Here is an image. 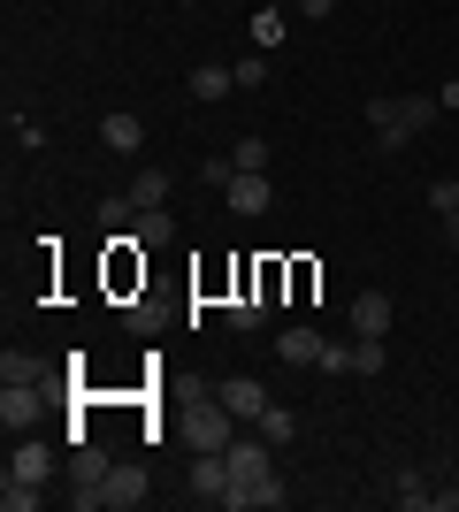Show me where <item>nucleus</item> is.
<instances>
[{"instance_id": "f257e3e1", "label": "nucleus", "mask_w": 459, "mask_h": 512, "mask_svg": "<svg viewBox=\"0 0 459 512\" xmlns=\"http://www.w3.org/2000/svg\"><path fill=\"white\" fill-rule=\"evenodd\" d=\"M437 115H444L437 100H368V123H375V146H383V153H398L414 130L437 123Z\"/></svg>"}, {"instance_id": "f03ea898", "label": "nucleus", "mask_w": 459, "mask_h": 512, "mask_svg": "<svg viewBox=\"0 0 459 512\" xmlns=\"http://www.w3.org/2000/svg\"><path fill=\"white\" fill-rule=\"evenodd\" d=\"M184 436H192V451H230V436H238V413L222 406V398H199V406L184 413Z\"/></svg>"}, {"instance_id": "7ed1b4c3", "label": "nucleus", "mask_w": 459, "mask_h": 512, "mask_svg": "<svg viewBox=\"0 0 459 512\" xmlns=\"http://www.w3.org/2000/svg\"><path fill=\"white\" fill-rule=\"evenodd\" d=\"M268 451H276L268 436H230V451H222V459H230V490H253V482L276 474V467H268Z\"/></svg>"}, {"instance_id": "20e7f679", "label": "nucleus", "mask_w": 459, "mask_h": 512, "mask_svg": "<svg viewBox=\"0 0 459 512\" xmlns=\"http://www.w3.org/2000/svg\"><path fill=\"white\" fill-rule=\"evenodd\" d=\"M46 413V383H8L0 390V428H31Z\"/></svg>"}, {"instance_id": "39448f33", "label": "nucleus", "mask_w": 459, "mask_h": 512, "mask_svg": "<svg viewBox=\"0 0 459 512\" xmlns=\"http://www.w3.org/2000/svg\"><path fill=\"white\" fill-rule=\"evenodd\" d=\"M100 505H108V512H138V505H146V467H108Z\"/></svg>"}, {"instance_id": "423d86ee", "label": "nucleus", "mask_w": 459, "mask_h": 512, "mask_svg": "<svg viewBox=\"0 0 459 512\" xmlns=\"http://www.w3.org/2000/svg\"><path fill=\"white\" fill-rule=\"evenodd\" d=\"M215 398H222V406H230V413H238V421H261V413L276 406V398H268V390L253 383V375H230V383H222Z\"/></svg>"}, {"instance_id": "0eeeda50", "label": "nucleus", "mask_w": 459, "mask_h": 512, "mask_svg": "<svg viewBox=\"0 0 459 512\" xmlns=\"http://www.w3.org/2000/svg\"><path fill=\"white\" fill-rule=\"evenodd\" d=\"M46 474H54V444L23 436V444L8 451V482H46Z\"/></svg>"}, {"instance_id": "6e6552de", "label": "nucleus", "mask_w": 459, "mask_h": 512, "mask_svg": "<svg viewBox=\"0 0 459 512\" xmlns=\"http://www.w3.org/2000/svg\"><path fill=\"white\" fill-rule=\"evenodd\" d=\"M322 352H329L322 329H284V337H276V360L284 367H322Z\"/></svg>"}, {"instance_id": "1a4fd4ad", "label": "nucleus", "mask_w": 459, "mask_h": 512, "mask_svg": "<svg viewBox=\"0 0 459 512\" xmlns=\"http://www.w3.org/2000/svg\"><path fill=\"white\" fill-rule=\"evenodd\" d=\"M230 214H268V199H276V184H268V169H245L238 184H230Z\"/></svg>"}, {"instance_id": "9d476101", "label": "nucleus", "mask_w": 459, "mask_h": 512, "mask_svg": "<svg viewBox=\"0 0 459 512\" xmlns=\"http://www.w3.org/2000/svg\"><path fill=\"white\" fill-rule=\"evenodd\" d=\"M284 497H291V490L268 474V482H253V490H222V505H230V512H276Z\"/></svg>"}, {"instance_id": "9b49d317", "label": "nucleus", "mask_w": 459, "mask_h": 512, "mask_svg": "<svg viewBox=\"0 0 459 512\" xmlns=\"http://www.w3.org/2000/svg\"><path fill=\"white\" fill-rule=\"evenodd\" d=\"M383 329H391V299H383V291H360V299H352V337H383Z\"/></svg>"}, {"instance_id": "f8f14e48", "label": "nucleus", "mask_w": 459, "mask_h": 512, "mask_svg": "<svg viewBox=\"0 0 459 512\" xmlns=\"http://www.w3.org/2000/svg\"><path fill=\"white\" fill-rule=\"evenodd\" d=\"M192 490L222 505V490H230V459H222V451H199V459H192Z\"/></svg>"}, {"instance_id": "ddd939ff", "label": "nucleus", "mask_w": 459, "mask_h": 512, "mask_svg": "<svg viewBox=\"0 0 459 512\" xmlns=\"http://www.w3.org/2000/svg\"><path fill=\"white\" fill-rule=\"evenodd\" d=\"M230 92H238V77H230L222 62H199V69H192V100H199V107H207V100H230Z\"/></svg>"}, {"instance_id": "4468645a", "label": "nucleus", "mask_w": 459, "mask_h": 512, "mask_svg": "<svg viewBox=\"0 0 459 512\" xmlns=\"http://www.w3.org/2000/svg\"><path fill=\"white\" fill-rule=\"evenodd\" d=\"M138 138H146L138 115H100V146H108V153H138Z\"/></svg>"}, {"instance_id": "2eb2a0df", "label": "nucleus", "mask_w": 459, "mask_h": 512, "mask_svg": "<svg viewBox=\"0 0 459 512\" xmlns=\"http://www.w3.org/2000/svg\"><path fill=\"white\" fill-rule=\"evenodd\" d=\"M108 467H115V459H108L100 444H77V459H69V474H77V490H100V482H108Z\"/></svg>"}, {"instance_id": "dca6fc26", "label": "nucleus", "mask_w": 459, "mask_h": 512, "mask_svg": "<svg viewBox=\"0 0 459 512\" xmlns=\"http://www.w3.org/2000/svg\"><path fill=\"white\" fill-rule=\"evenodd\" d=\"M391 497H398V505H406V512H437V490H429V482H421V474H414V467H398V482H391Z\"/></svg>"}, {"instance_id": "f3484780", "label": "nucleus", "mask_w": 459, "mask_h": 512, "mask_svg": "<svg viewBox=\"0 0 459 512\" xmlns=\"http://www.w3.org/2000/svg\"><path fill=\"white\" fill-rule=\"evenodd\" d=\"M169 237H176L169 207H138V222H131V245H169Z\"/></svg>"}, {"instance_id": "a211bd4d", "label": "nucleus", "mask_w": 459, "mask_h": 512, "mask_svg": "<svg viewBox=\"0 0 459 512\" xmlns=\"http://www.w3.org/2000/svg\"><path fill=\"white\" fill-rule=\"evenodd\" d=\"M169 192H176V176H169V169H138V184H131L138 207H169Z\"/></svg>"}, {"instance_id": "6ab92c4d", "label": "nucleus", "mask_w": 459, "mask_h": 512, "mask_svg": "<svg viewBox=\"0 0 459 512\" xmlns=\"http://www.w3.org/2000/svg\"><path fill=\"white\" fill-rule=\"evenodd\" d=\"M284 31H291L284 8H261V16H253V46H261V54H268V46H284Z\"/></svg>"}, {"instance_id": "aec40b11", "label": "nucleus", "mask_w": 459, "mask_h": 512, "mask_svg": "<svg viewBox=\"0 0 459 512\" xmlns=\"http://www.w3.org/2000/svg\"><path fill=\"white\" fill-rule=\"evenodd\" d=\"M253 428H261L268 444H291V436H299V413H291V406H268V413H261Z\"/></svg>"}, {"instance_id": "412c9836", "label": "nucleus", "mask_w": 459, "mask_h": 512, "mask_svg": "<svg viewBox=\"0 0 459 512\" xmlns=\"http://www.w3.org/2000/svg\"><path fill=\"white\" fill-rule=\"evenodd\" d=\"M352 375H383V337H352Z\"/></svg>"}, {"instance_id": "4be33fe9", "label": "nucleus", "mask_w": 459, "mask_h": 512, "mask_svg": "<svg viewBox=\"0 0 459 512\" xmlns=\"http://www.w3.org/2000/svg\"><path fill=\"white\" fill-rule=\"evenodd\" d=\"M0 375H8V383H46V360H31V352H8V360H0Z\"/></svg>"}, {"instance_id": "5701e85b", "label": "nucleus", "mask_w": 459, "mask_h": 512, "mask_svg": "<svg viewBox=\"0 0 459 512\" xmlns=\"http://www.w3.org/2000/svg\"><path fill=\"white\" fill-rule=\"evenodd\" d=\"M0 505H8V512H31V505H46V490H39V482H0Z\"/></svg>"}, {"instance_id": "b1692460", "label": "nucleus", "mask_w": 459, "mask_h": 512, "mask_svg": "<svg viewBox=\"0 0 459 512\" xmlns=\"http://www.w3.org/2000/svg\"><path fill=\"white\" fill-rule=\"evenodd\" d=\"M230 77H238V92H261V85H268V62H261V46H253V62H230Z\"/></svg>"}, {"instance_id": "393cba45", "label": "nucleus", "mask_w": 459, "mask_h": 512, "mask_svg": "<svg viewBox=\"0 0 459 512\" xmlns=\"http://www.w3.org/2000/svg\"><path fill=\"white\" fill-rule=\"evenodd\" d=\"M230 161H238V176H245V169H268V138H238V146H230Z\"/></svg>"}, {"instance_id": "a878e982", "label": "nucleus", "mask_w": 459, "mask_h": 512, "mask_svg": "<svg viewBox=\"0 0 459 512\" xmlns=\"http://www.w3.org/2000/svg\"><path fill=\"white\" fill-rule=\"evenodd\" d=\"M199 184H222V192H230V184H238V161H230V153H215V161H199Z\"/></svg>"}, {"instance_id": "bb28decb", "label": "nucleus", "mask_w": 459, "mask_h": 512, "mask_svg": "<svg viewBox=\"0 0 459 512\" xmlns=\"http://www.w3.org/2000/svg\"><path fill=\"white\" fill-rule=\"evenodd\" d=\"M261 314H268L261 299H238V306H230V329H261Z\"/></svg>"}, {"instance_id": "cd10ccee", "label": "nucleus", "mask_w": 459, "mask_h": 512, "mask_svg": "<svg viewBox=\"0 0 459 512\" xmlns=\"http://www.w3.org/2000/svg\"><path fill=\"white\" fill-rule=\"evenodd\" d=\"M429 207H437L444 222H452V214H459V184H437V192H429Z\"/></svg>"}, {"instance_id": "c85d7f7f", "label": "nucleus", "mask_w": 459, "mask_h": 512, "mask_svg": "<svg viewBox=\"0 0 459 512\" xmlns=\"http://www.w3.org/2000/svg\"><path fill=\"white\" fill-rule=\"evenodd\" d=\"M329 8H337V0H299V16H314V23H322Z\"/></svg>"}, {"instance_id": "c756f323", "label": "nucleus", "mask_w": 459, "mask_h": 512, "mask_svg": "<svg viewBox=\"0 0 459 512\" xmlns=\"http://www.w3.org/2000/svg\"><path fill=\"white\" fill-rule=\"evenodd\" d=\"M437 107H452V115H459V77H452V85H444V100Z\"/></svg>"}]
</instances>
